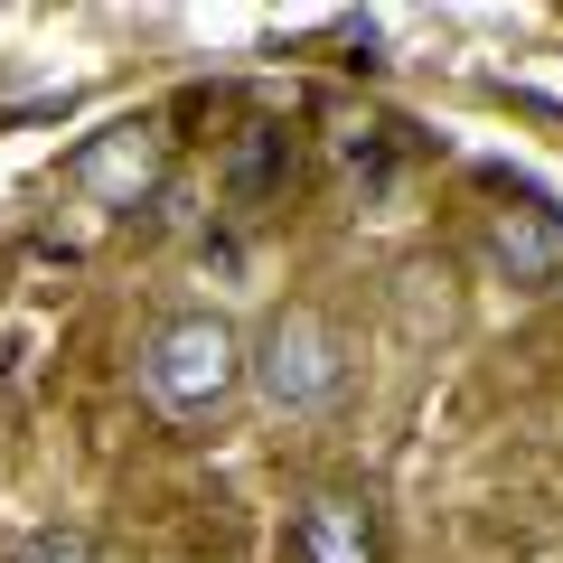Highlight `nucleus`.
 Returning a JSON list of instances; mask_svg holds the SVG:
<instances>
[{"instance_id":"nucleus-1","label":"nucleus","mask_w":563,"mask_h":563,"mask_svg":"<svg viewBox=\"0 0 563 563\" xmlns=\"http://www.w3.org/2000/svg\"><path fill=\"white\" fill-rule=\"evenodd\" d=\"M141 395L161 404L169 422H217L244 395V339L217 310H169L141 339Z\"/></svg>"},{"instance_id":"nucleus-3","label":"nucleus","mask_w":563,"mask_h":563,"mask_svg":"<svg viewBox=\"0 0 563 563\" xmlns=\"http://www.w3.org/2000/svg\"><path fill=\"white\" fill-rule=\"evenodd\" d=\"M498 179H507V169H498ZM507 188H517V207L488 217V263H498L517 291H563V217L526 179H507Z\"/></svg>"},{"instance_id":"nucleus-4","label":"nucleus","mask_w":563,"mask_h":563,"mask_svg":"<svg viewBox=\"0 0 563 563\" xmlns=\"http://www.w3.org/2000/svg\"><path fill=\"white\" fill-rule=\"evenodd\" d=\"M291 169H301V141H291V122L254 113L225 132V198L254 217V207H282V188H291Z\"/></svg>"},{"instance_id":"nucleus-7","label":"nucleus","mask_w":563,"mask_h":563,"mask_svg":"<svg viewBox=\"0 0 563 563\" xmlns=\"http://www.w3.org/2000/svg\"><path fill=\"white\" fill-rule=\"evenodd\" d=\"M385 132H395V122H376V113H339V132H329V141H339V161L357 169L366 188H385V169H395V161H385Z\"/></svg>"},{"instance_id":"nucleus-5","label":"nucleus","mask_w":563,"mask_h":563,"mask_svg":"<svg viewBox=\"0 0 563 563\" xmlns=\"http://www.w3.org/2000/svg\"><path fill=\"white\" fill-rule=\"evenodd\" d=\"M291 563H376V507L357 488H310L291 517Z\"/></svg>"},{"instance_id":"nucleus-2","label":"nucleus","mask_w":563,"mask_h":563,"mask_svg":"<svg viewBox=\"0 0 563 563\" xmlns=\"http://www.w3.org/2000/svg\"><path fill=\"white\" fill-rule=\"evenodd\" d=\"M244 385H254L273 413H320V404H339V385H347L339 320H329L320 301H282L273 320L254 329V347H244Z\"/></svg>"},{"instance_id":"nucleus-6","label":"nucleus","mask_w":563,"mask_h":563,"mask_svg":"<svg viewBox=\"0 0 563 563\" xmlns=\"http://www.w3.org/2000/svg\"><path fill=\"white\" fill-rule=\"evenodd\" d=\"M76 179L95 188L103 207L151 198V188H161V122H122V132L85 141V151H76Z\"/></svg>"},{"instance_id":"nucleus-8","label":"nucleus","mask_w":563,"mask_h":563,"mask_svg":"<svg viewBox=\"0 0 563 563\" xmlns=\"http://www.w3.org/2000/svg\"><path fill=\"white\" fill-rule=\"evenodd\" d=\"M10 563H95V544H85L76 526H47V536H29Z\"/></svg>"}]
</instances>
